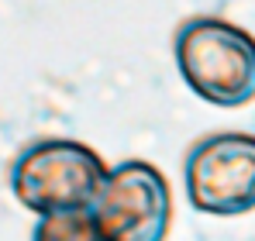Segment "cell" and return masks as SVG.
Segmentation results:
<instances>
[{"label":"cell","mask_w":255,"mask_h":241,"mask_svg":"<svg viewBox=\"0 0 255 241\" xmlns=\"http://www.w3.org/2000/svg\"><path fill=\"white\" fill-rule=\"evenodd\" d=\"M107 172L111 169L90 145L69 138H45L21 148L10 162V193L24 210L38 217L93 210Z\"/></svg>","instance_id":"obj_1"},{"label":"cell","mask_w":255,"mask_h":241,"mask_svg":"<svg viewBox=\"0 0 255 241\" xmlns=\"http://www.w3.org/2000/svg\"><path fill=\"white\" fill-rule=\"evenodd\" d=\"M176 66L186 86L214 107H245L255 97V38L224 17H190L176 31Z\"/></svg>","instance_id":"obj_2"},{"label":"cell","mask_w":255,"mask_h":241,"mask_svg":"<svg viewBox=\"0 0 255 241\" xmlns=\"http://www.w3.org/2000/svg\"><path fill=\"white\" fill-rule=\"evenodd\" d=\"M93 221L104 241H166L172 221L169 179L141 159L114 165L97 193Z\"/></svg>","instance_id":"obj_3"},{"label":"cell","mask_w":255,"mask_h":241,"mask_svg":"<svg viewBox=\"0 0 255 241\" xmlns=\"http://www.w3.org/2000/svg\"><path fill=\"white\" fill-rule=\"evenodd\" d=\"M183 176L186 197L200 214L238 217L255 210V134L221 131L197 141Z\"/></svg>","instance_id":"obj_4"},{"label":"cell","mask_w":255,"mask_h":241,"mask_svg":"<svg viewBox=\"0 0 255 241\" xmlns=\"http://www.w3.org/2000/svg\"><path fill=\"white\" fill-rule=\"evenodd\" d=\"M31 241H104L93 210H73V214H52L38 217Z\"/></svg>","instance_id":"obj_5"}]
</instances>
